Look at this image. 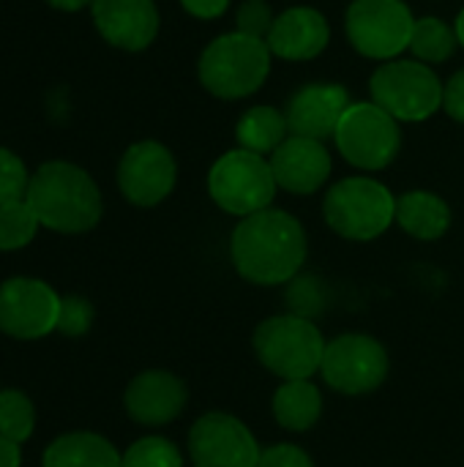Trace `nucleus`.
I'll return each instance as SVG.
<instances>
[{"mask_svg": "<svg viewBox=\"0 0 464 467\" xmlns=\"http://www.w3.org/2000/svg\"><path fill=\"white\" fill-rule=\"evenodd\" d=\"M443 109H446L454 120L464 123V68L462 71H457V74L446 82Z\"/></svg>", "mask_w": 464, "mask_h": 467, "instance_id": "2f4dec72", "label": "nucleus"}, {"mask_svg": "<svg viewBox=\"0 0 464 467\" xmlns=\"http://www.w3.org/2000/svg\"><path fill=\"white\" fill-rule=\"evenodd\" d=\"M197 71L202 88L216 99H246L265 85L271 74V49L263 38L232 30L202 49Z\"/></svg>", "mask_w": 464, "mask_h": 467, "instance_id": "7ed1b4c3", "label": "nucleus"}, {"mask_svg": "<svg viewBox=\"0 0 464 467\" xmlns=\"http://www.w3.org/2000/svg\"><path fill=\"white\" fill-rule=\"evenodd\" d=\"M36 430V408L25 391L5 389L0 391V438L11 443H25L30 441Z\"/></svg>", "mask_w": 464, "mask_h": 467, "instance_id": "b1692460", "label": "nucleus"}, {"mask_svg": "<svg viewBox=\"0 0 464 467\" xmlns=\"http://www.w3.org/2000/svg\"><path fill=\"white\" fill-rule=\"evenodd\" d=\"M123 467H183V457L172 441L150 435L126 449Z\"/></svg>", "mask_w": 464, "mask_h": 467, "instance_id": "a878e982", "label": "nucleus"}, {"mask_svg": "<svg viewBox=\"0 0 464 467\" xmlns=\"http://www.w3.org/2000/svg\"><path fill=\"white\" fill-rule=\"evenodd\" d=\"M350 107V96L336 82H312L295 90L287 101V126L295 137L328 140L336 134L339 120Z\"/></svg>", "mask_w": 464, "mask_h": 467, "instance_id": "dca6fc26", "label": "nucleus"}, {"mask_svg": "<svg viewBox=\"0 0 464 467\" xmlns=\"http://www.w3.org/2000/svg\"><path fill=\"white\" fill-rule=\"evenodd\" d=\"M271 170L276 178V186L290 194H314L325 186L331 178V153L320 140L295 137L290 134L273 153H271Z\"/></svg>", "mask_w": 464, "mask_h": 467, "instance_id": "f3484780", "label": "nucleus"}, {"mask_svg": "<svg viewBox=\"0 0 464 467\" xmlns=\"http://www.w3.org/2000/svg\"><path fill=\"white\" fill-rule=\"evenodd\" d=\"M257 361L282 380H309L323 367L325 337L309 317L273 315L254 328Z\"/></svg>", "mask_w": 464, "mask_h": 467, "instance_id": "20e7f679", "label": "nucleus"}, {"mask_svg": "<svg viewBox=\"0 0 464 467\" xmlns=\"http://www.w3.org/2000/svg\"><path fill=\"white\" fill-rule=\"evenodd\" d=\"M271 408L276 424L287 432H309L323 416V394L312 380H284Z\"/></svg>", "mask_w": 464, "mask_h": 467, "instance_id": "412c9836", "label": "nucleus"}, {"mask_svg": "<svg viewBox=\"0 0 464 467\" xmlns=\"http://www.w3.org/2000/svg\"><path fill=\"white\" fill-rule=\"evenodd\" d=\"M0 467H22L19 443H11V441L0 438Z\"/></svg>", "mask_w": 464, "mask_h": 467, "instance_id": "72a5a7b5", "label": "nucleus"}, {"mask_svg": "<svg viewBox=\"0 0 464 467\" xmlns=\"http://www.w3.org/2000/svg\"><path fill=\"white\" fill-rule=\"evenodd\" d=\"M180 5L197 19H216L227 11L230 0H180Z\"/></svg>", "mask_w": 464, "mask_h": 467, "instance_id": "473e14b6", "label": "nucleus"}, {"mask_svg": "<svg viewBox=\"0 0 464 467\" xmlns=\"http://www.w3.org/2000/svg\"><path fill=\"white\" fill-rule=\"evenodd\" d=\"M93 25L101 38L118 49H148L159 36L156 0H93Z\"/></svg>", "mask_w": 464, "mask_h": 467, "instance_id": "2eb2a0df", "label": "nucleus"}, {"mask_svg": "<svg viewBox=\"0 0 464 467\" xmlns=\"http://www.w3.org/2000/svg\"><path fill=\"white\" fill-rule=\"evenodd\" d=\"M287 137H290L287 115L276 107H268V104L246 109L235 126L238 148L257 153V156H271Z\"/></svg>", "mask_w": 464, "mask_h": 467, "instance_id": "4be33fe9", "label": "nucleus"}, {"mask_svg": "<svg viewBox=\"0 0 464 467\" xmlns=\"http://www.w3.org/2000/svg\"><path fill=\"white\" fill-rule=\"evenodd\" d=\"M260 443L252 430L230 413H205L189 430L194 467H260Z\"/></svg>", "mask_w": 464, "mask_h": 467, "instance_id": "f8f14e48", "label": "nucleus"}, {"mask_svg": "<svg viewBox=\"0 0 464 467\" xmlns=\"http://www.w3.org/2000/svg\"><path fill=\"white\" fill-rule=\"evenodd\" d=\"M328 38H331L328 19L312 5H295V8L282 11L273 19V27L265 44L271 55L301 63V60L317 57L328 47Z\"/></svg>", "mask_w": 464, "mask_h": 467, "instance_id": "a211bd4d", "label": "nucleus"}, {"mask_svg": "<svg viewBox=\"0 0 464 467\" xmlns=\"http://www.w3.org/2000/svg\"><path fill=\"white\" fill-rule=\"evenodd\" d=\"M397 224L418 241H438L451 227V208L435 192H405L397 197Z\"/></svg>", "mask_w": 464, "mask_h": 467, "instance_id": "6ab92c4d", "label": "nucleus"}, {"mask_svg": "<svg viewBox=\"0 0 464 467\" xmlns=\"http://www.w3.org/2000/svg\"><path fill=\"white\" fill-rule=\"evenodd\" d=\"M52 8H57V11H68V14H74V11H82V8H88V5H93V0H46Z\"/></svg>", "mask_w": 464, "mask_h": 467, "instance_id": "f704fd0d", "label": "nucleus"}, {"mask_svg": "<svg viewBox=\"0 0 464 467\" xmlns=\"http://www.w3.org/2000/svg\"><path fill=\"white\" fill-rule=\"evenodd\" d=\"M309 254L304 224L279 208H265L238 222L230 238V257L252 285L276 287L298 276Z\"/></svg>", "mask_w": 464, "mask_h": 467, "instance_id": "f257e3e1", "label": "nucleus"}, {"mask_svg": "<svg viewBox=\"0 0 464 467\" xmlns=\"http://www.w3.org/2000/svg\"><path fill=\"white\" fill-rule=\"evenodd\" d=\"M276 189L279 186H276L271 161L243 148L227 150L224 156H219L208 172L211 200L222 211L241 216V219L271 208Z\"/></svg>", "mask_w": 464, "mask_h": 467, "instance_id": "423d86ee", "label": "nucleus"}, {"mask_svg": "<svg viewBox=\"0 0 464 467\" xmlns=\"http://www.w3.org/2000/svg\"><path fill=\"white\" fill-rule=\"evenodd\" d=\"M457 44H459L457 30L449 27L443 19H438V16L416 19L413 38H410V52L416 55V60H421L427 66L446 63L454 55Z\"/></svg>", "mask_w": 464, "mask_h": 467, "instance_id": "5701e85b", "label": "nucleus"}, {"mask_svg": "<svg viewBox=\"0 0 464 467\" xmlns=\"http://www.w3.org/2000/svg\"><path fill=\"white\" fill-rule=\"evenodd\" d=\"M260 467H314V460L295 443H273L263 449Z\"/></svg>", "mask_w": 464, "mask_h": 467, "instance_id": "7c9ffc66", "label": "nucleus"}, {"mask_svg": "<svg viewBox=\"0 0 464 467\" xmlns=\"http://www.w3.org/2000/svg\"><path fill=\"white\" fill-rule=\"evenodd\" d=\"M178 181V161L172 150L156 140L134 142L118 164V189L137 208L164 202Z\"/></svg>", "mask_w": 464, "mask_h": 467, "instance_id": "ddd939ff", "label": "nucleus"}, {"mask_svg": "<svg viewBox=\"0 0 464 467\" xmlns=\"http://www.w3.org/2000/svg\"><path fill=\"white\" fill-rule=\"evenodd\" d=\"M41 467H123V454L96 432H68L46 446Z\"/></svg>", "mask_w": 464, "mask_h": 467, "instance_id": "aec40b11", "label": "nucleus"}, {"mask_svg": "<svg viewBox=\"0 0 464 467\" xmlns=\"http://www.w3.org/2000/svg\"><path fill=\"white\" fill-rule=\"evenodd\" d=\"M372 101L405 123L432 118L443 107L446 85L421 60H386L369 79Z\"/></svg>", "mask_w": 464, "mask_h": 467, "instance_id": "0eeeda50", "label": "nucleus"}, {"mask_svg": "<svg viewBox=\"0 0 464 467\" xmlns=\"http://www.w3.org/2000/svg\"><path fill=\"white\" fill-rule=\"evenodd\" d=\"M323 216L347 241H375L397 222V197L386 183L353 175L328 189Z\"/></svg>", "mask_w": 464, "mask_h": 467, "instance_id": "39448f33", "label": "nucleus"}, {"mask_svg": "<svg viewBox=\"0 0 464 467\" xmlns=\"http://www.w3.org/2000/svg\"><path fill=\"white\" fill-rule=\"evenodd\" d=\"M334 142L353 167L377 172L399 156L402 129L399 120L375 101H356L339 120Z\"/></svg>", "mask_w": 464, "mask_h": 467, "instance_id": "6e6552de", "label": "nucleus"}, {"mask_svg": "<svg viewBox=\"0 0 464 467\" xmlns=\"http://www.w3.org/2000/svg\"><path fill=\"white\" fill-rule=\"evenodd\" d=\"M391 369L388 350L369 334H339L325 345L320 375L345 397H366L377 391Z\"/></svg>", "mask_w": 464, "mask_h": 467, "instance_id": "9d476101", "label": "nucleus"}, {"mask_svg": "<svg viewBox=\"0 0 464 467\" xmlns=\"http://www.w3.org/2000/svg\"><path fill=\"white\" fill-rule=\"evenodd\" d=\"M38 227L41 222L27 205V200L0 205V252L25 249L36 238Z\"/></svg>", "mask_w": 464, "mask_h": 467, "instance_id": "393cba45", "label": "nucleus"}, {"mask_svg": "<svg viewBox=\"0 0 464 467\" xmlns=\"http://www.w3.org/2000/svg\"><path fill=\"white\" fill-rule=\"evenodd\" d=\"M25 200L41 227L63 235L93 230L104 213L96 181L71 161H44L33 172Z\"/></svg>", "mask_w": 464, "mask_h": 467, "instance_id": "f03ea898", "label": "nucleus"}, {"mask_svg": "<svg viewBox=\"0 0 464 467\" xmlns=\"http://www.w3.org/2000/svg\"><path fill=\"white\" fill-rule=\"evenodd\" d=\"M273 11L265 0H243L235 16V30L254 36V38H268L271 27H273Z\"/></svg>", "mask_w": 464, "mask_h": 467, "instance_id": "c756f323", "label": "nucleus"}, {"mask_svg": "<svg viewBox=\"0 0 464 467\" xmlns=\"http://www.w3.org/2000/svg\"><path fill=\"white\" fill-rule=\"evenodd\" d=\"M290 306H293V315H298V317H317L320 312H323V306H325V290L320 287V282L317 279H293V287H290Z\"/></svg>", "mask_w": 464, "mask_h": 467, "instance_id": "c85d7f7f", "label": "nucleus"}, {"mask_svg": "<svg viewBox=\"0 0 464 467\" xmlns=\"http://www.w3.org/2000/svg\"><path fill=\"white\" fill-rule=\"evenodd\" d=\"M30 178L33 175L27 172L25 161L14 150L0 148V205L25 200L30 189Z\"/></svg>", "mask_w": 464, "mask_h": 467, "instance_id": "bb28decb", "label": "nucleus"}, {"mask_svg": "<svg viewBox=\"0 0 464 467\" xmlns=\"http://www.w3.org/2000/svg\"><path fill=\"white\" fill-rule=\"evenodd\" d=\"M416 16L405 0H353L345 14L347 41L372 60H397L410 49Z\"/></svg>", "mask_w": 464, "mask_h": 467, "instance_id": "1a4fd4ad", "label": "nucleus"}, {"mask_svg": "<svg viewBox=\"0 0 464 467\" xmlns=\"http://www.w3.org/2000/svg\"><path fill=\"white\" fill-rule=\"evenodd\" d=\"M454 30H457V38H459V44L464 47V8L459 11V16H457V25H454Z\"/></svg>", "mask_w": 464, "mask_h": 467, "instance_id": "c9c22d12", "label": "nucleus"}, {"mask_svg": "<svg viewBox=\"0 0 464 467\" xmlns=\"http://www.w3.org/2000/svg\"><path fill=\"white\" fill-rule=\"evenodd\" d=\"M189 402L186 383L167 369L139 372L123 394V408L139 427H167L172 424Z\"/></svg>", "mask_w": 464, "mask_h": 467, "instance_id": "4468645a", "label": "nucleus"}, {"mask_svg": "<svg viewBox=\"0 0 464 467\" xmlns=\"http://www.w3.org/2000/svg\"><path fill=\"white\" fill-rule=\"evenodd\" d=\"M60 296L41 279L14 276L0 285V331L11 339H44L57 331Z\"/></svg>", "mask_w": 464, "mask_h": 467, "instance_id": "9b49d317", "label": "nucleus"}, {"mask_svg": "<svg viewBox=\"0 0 464 467\" xmlns=\"http://www.w3.org/2000/svg\"><path fill=\"white\" fill-rule=\"evenodd\" d=\"M93 304L82 296H63L60 298V315H57V331L68 339H79L93 326Z\"/></svg>", "mask_w": 464, "mask_h": 467, "instance_id": "cd10ccee", "label": "nucleus"}]
</instances>
